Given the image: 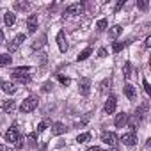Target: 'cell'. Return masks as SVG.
Returning a JSON list of instances; mask_svg holds the SVG:
<instances>
[{
    "instance_id": "ffe728a7",
    "label": "cell",
    "mask_w": 151,
    "mask_h": 151,
    "mask_svg": "<svg viewBox=\"0 0 151 151\" xmlns=\"http://www.w3.org/2000/svg\"><path fill=\"white\" fill-rule=\"evenodd\" d=\"M14 9H16V11H27V9H29V2L16 0V2H14Z\"/></svg>"
},
{
    "instance_id": "ab89813d",
    "label": "cell",
    "mask_w": 151,
    "mask_h": 151,
    "mask_svg": "<svg viewBox=\"0 0 151 151\" xmlns=\"http://www.w3.org/2000/svg\"><path fill=\"white\" fill-rule=\"evenodd\" d=\"M2 43H4V32L0 30V45H2Z\"/></svg>"
},
{
    "instance_id": "b9f144b4",
    "label": "cell",
    "mask_w": 151,
    "mask_h": 151,
    "mask_svg": "<svg viewBox=\"0 0 151 151\" xmlns=\"http://www.w3.org/2000/svg\"><path fill=\"white\" fill-rule=\"evenodd\" d=\"M0 89H2V82H0Z\"/></svg>"
},
{
    "instance_id": "8d00e7d4",
    "label": "cell",
    "mask_w": 151,
    "mask_h": 151,
    "mask_svg": "<svg viewBox=\"0 0 151 151\" xmlns=\"http://www.w3.org/2000/svg\"><path fill=\"white\" fill-rule=\"evenodd\" d=\"M123 6H124V0H119V2H117V6H116V13H117V11L123 7Z\"/></svg>"
},
{
    "instance_id": "484cf974",
    "label": "cell",
    "mask_w": 151,
    "mask_h": 151,
    "mask_svg": "<svg viewBox=\"0 0 151 151\" xmlns=\"http://www.w3.org/2000/svg\"><path fill=\"white\" fill-rule=\"evenodd\" d=\"M123 71H124V77H126V78H130V75H132V64H130V62H124Z\"/></svg>"
},
{
    "instance_id": "d6a6232c",
    "label": "cell",
    "mask_w": 151,
    "mask_h": 151,
    "mask_svg": "<svg viewBox=\"0 0 151 151\" xmlns=\"http://www.w3.org/2000/svg\"><path fill=\"white\" fill-rule=\"evenodd\" d=\"M105 55H107V50H105V48H100V52H98V57H100V59H103Z\"/></svg>"
},
{
    "instance_id": "f35d334b",
    "label": "cell",
    "mask_w": 151,
    "mask_h": 151,
    "mask_svg": "<svg viewBox=\"0 0 151 151\" xmlns=\"http://www.w3.org/2000/svg\"><path fill=\"white\" fill-rule=\"evenodd\" d=\"M50 86H52V84H50V82H46V84H45V87H43V91H50Z\"/></svg>"
},
{
    "instance_id": "cb8c5ba5",
    "label": "cell",
    "mask_w": 151,
    "mask_h": 151,
    "mask_svg": "<svg viewBox=\"0 0 151 151\" xmlns=\"http://www.w3.org/2000/svg\"><path fill=\"white\" fill-rule=\"evenodd\" d=\"M128 43H130V41H124V43H114V45H112V52H116V53H117V52H121Z\"/></svg>"
},
{
    "instance_id": "9a60e30c",
    "label": "cell",
    "mask_w": 151,
    "mask_h": 151,
    "mask_svg": "<svg viewBox=\"0 0 151 151\" xmlns=\"http://www.w3.org/2000/svg\"><path fill=\"white\" fill-rule=\"evenodd\" d=\"M64 132H66V126L62 123H53V126H52V133L53 135H62Z\"/></svg>"
},
{
    "instance_id": "3957f363",
    "label": "cell",
    "mask_w": 151,
    "mask_h": 151,
    "mask_svg": "<svg viewBox=\"0 0 151 151\" xmlns=\"http://www.w3.org/2000/svg\"><path fill=\"white\" fill-rule=\"evenodd\" d=\"M23 41H25V34H18V36H16L9 45H7V52H9V53L16 52V50L22 46V43H23Z\"/></svg>"
},
{
    "instance_id": "60d3db41",
    "label": "cell",
    "mask_w": 151,
    "mask_h": 151,
    "mask_svg": "<svg viewBox=\"0 0 151 151\" xmlns=\"http://www.w3.org/2000/svg\"><path fill=\"white\" fill-rule=\"evenodd\" d=\"M146 46H147V48L151 46V37H147V39H146Z\"/></svg>"
},
{
    "instance_id": "4316f807",
    "label": "cell",
    "mask_w": 151,
    "mask_h": 151,
    "mask_svg": "<svg viewBox=\"0 0 151 151\" xmlns=\"http://www.w3.org/2000/svg\"><path fill=\"white\" fill-rule=\"evenodd\" d=\"M89 139H91V133H80L77 137V142H87Z\"/></svg>"
},
{
    "instance_id": "6da1fadb",
    "label": "cell",
    "mask_w": 151,
    "mask_h": 151,
    "mask_svg": "<svg viewBox=\"0 0 151 151\" xmlns=\"http://www.w3.org/2000/svg\"><path fill=\"white\" fill-rule=\"evenodd\" d=\"M37 103H39V100L36 98V96H29L27 100H23V103H22V107H20V110L22 112H32V110H36L37 109Z\"/></svg>"
},
{
    "instance_id": "8fae6325",
    "label": "cell",
    "mask_w": 151,
    "mask_h": 151,
    "mask_svg": "<svg viewBox=\"0 0 151 151\" xmlns=\"http://www.w3.org/2000/svg\"><path fill=\"white\" fill-rule=\"evenodd\" d=\"M114 123H116V126H117V128H123V126H124V124L128 123V114H124V112L117 114V116H116V121H114Z\"/></svg>"
},
{
    "instance_id": "d590c367",
    "label": "cell",
    "mask_w": 151,
    "mask_h": 151,
    "mask_svg": "<svg viewBox=\"0 0 151 151\" xmlns=\"http://www.w3.org/2000/svg\"><path fill=\"white\" fill-rule=\"evenodd\" d=\"M16 147H18V149H22V147H23V139H22V137L16 140Z\"/></svg>"
},
{
    "instance_id": "4dcf8cb0",
    "label": "cell",
    "mask_w": 151,
    "mask_h": 151,
    "mask_svg": "<svg viewBox=\"0 0 151 151\" xmlns=\"http://www.w3.org/2000/svg\"><path fill=\"white\" fill-rule=\"evenodd\" d=\"M46 130V123L43 121V123H39V126H37V133H41V132H45Z\"/></svg>"
},
{
    "instance_id": "9c48e42d",
    "label": "cell",
    "mask_w": 151,
    "mask_h": 151,
    "mask_svg": "<svg viewBox=\"0 0 151 151\" xmlns=\"http://www.w3.org/2000/svg\"><path fill=\"white\" fill-rule=\"evenodd\" d=\"M57 45H59V50H60V52H66V50H68L66 36H64V32H62V30H60V32L57 34Z\"/></svg>"
},
{
    "instance_id": "ba28073f",
    "label": "cell",
    "mask_w": 151,
    "mask_h": 151,
    "mask_svg": "<svg viewBox=\"0 0 151 151\" xmlns=\"http://www.w3.org/2000/svg\"><path fill=\"white\" fill-rule=\"evenodd\" d=\"M27 29H29L30 34H34V32L37 30V16H36V14H30V16L27 18Z\"/></svg>"
},
{
    "instance_id": "2e32d148",
    "label": "cell",
    "mask_w": 151,
    "mask_h": 151,
    "mask_svg": "<svg viewBox=\"0 0 151 151\" xmlns=\"http://www.w3.org/2000/svg\"><path fill=\"white\" fill-rule=\"evenodd\" d=\"M121 32H123L121 25H114V27H110V30H109V37H110V39H116Z\"/></svg>"
},
{
    "instance_id": "5b68a950",
    "label": "cell",
    "mask_w": 151,
    "mask_h": 151,
    "mask_svg": "<svg viewBox=\"0 0 151 151\" xmlns=\"http://www.w3.org/2000/svg\"><path fill=\"white\" fill-rule=\"evenodd\" d=\"M116 107H117V98H116V96H110V98L105 101L103 110H105V114H114V112H116Z\"/></svg>"
},
{
    "instance_id": "836d02e7",
    "label": "cell",
    "mask_w": 151,
    "mask_h": 151,
    "mask_svg": "<svg viewBox=\"0 0 151 151\" xmlns=\"http://www.w3.org/2000/svg\"><path fill=\"white\" fill-rule=\"evenodd\" d=\"M0 151H14V149H11V147L6 146V144H0Z\"/></svg>"
},
{
    "instance_id": "83f0119b",
    "label": "cell",
    "mask_w": 151,
    "mask_h": 151,
    "mask_svg": "<svg viewBox=\"0 0 151 151\" xmlns=\"http://www.w3.org/2000/svg\"><path fill=\"white\" fill-rule=\"evenodd\" d=\"M57 78H59V82H60L62 86H69V84H71V80H69L68 77H64V75H57Z\"/></svg>"
},
{
    "instance_id": "44dd1931",
    "label": "cell",
    "mask_w": 151,
    "mask_h": 151,
    "mask_svg": "<svg viewBox=\"0 0 151 151\" xmlns=\"http://www.w3.org/2000/svg\"><path fill=\"white\" fill-rule=\"evenodd\" d=\"M11 57H9V53H4V55H0V68H4V66H9L11 64Z\"/></svg>"
},
{
    "instance_id": "e0dca14e",
    "label": "cell",
    "mask_w": 151,
    "mask_h": 151,
    "mask_svg": "<svg viewBox=\"0 0 151 151\" xmlns=\"http://www.w3.org/2000/svg\"><path fill=\"white\" fill-rule=\"evenodd\" d=\"M2 89L7 93V94H14L16 93V86L13 82H2Z\"/></svg>"
},
{
    "instance_id": "7c38bea8",
    "label": "cell",
    "mask_w": 151,
    "mask_h": 151,
    "mask_svg": "<svg viewBox=\"0 0 151 151\" xmlns=\"http://www.w3.org/2000/svg\"><path fill=\"white\" fill-rule=\"evenodd\" d=\"M124 94H126L128 100H135V98H137V91H135V87H133L132 84H126V86H124Z\"/></svg>"
},
{
    "instance_id": "ac0fdd59",
    "label": "cell",
    "mask_w": 151,
    "mask_h": 151,
    "mask_svg": "<svg viewBox=\"0 0 151 151\" xmlns=\"http://www.w3.org/2000/svg\"><path fill=\"white\" fill-rule=\"evenodd\" d=\"M14 109H16L14 100H6V101L2 103V110H4V112H13Z\"/></svg>"
},
{
    "instance_id": "1f68e13d",
    "label": "cell",
    "mask_w": 151,
    "mask_h": 151,
    "mask_svg": "<svg viewBox=\"0 0 151 151\" xmlns=\"http://www.w3.org/2000/svg\"><path fill=\"white\" fill-rule=\"evenodd\" d=\"M140 9H147V2H146V0H139V4H137Z\"/></svg>"
},
{
    "instance_id": "f546056e",
    "label": "cell",
    "mask_w": 151,
    "mask_h": 151,
    "mask_svg": "<svg viewBox=\"0 0 151 151\" xmlns=\"http://www.w3.org/2000/svg\"><path fill=\"white\" fill-rule=\"evenodd\" d=\"M142 86H144V91H146V94H151V87H149V82H147V80H144V82H142Z\"/></svg>"
},
{
    "instance_id": "74e56055",
    "label": "cell",
    "mask_w": 151,
    "mask_h": 151,
    "mask_svg": "<svg viewBox=\"0 0 151 151\" xmlns=\"http://www.w3.org/2000/svg\"><path fill=\"white\" fill-rule=\"evenodd\" d=\"M86 151H100V147H98V146H91V147H87Z\"/></svg>"
},
{
    "instance_id": "277c9868",
    "label": "cell",
    "mask_w": 151,
    "mask_h": 151,
    "mask_svg": "<svg viewBox=\"0 0 151 151\" xmlns=\"http://www.w3.org/2000/svg\"><path fill=\"white\" fill-rule=\"evenodd\" d=\"M20 139V132H18V126L16 124H13L7 132H6V140L7 142H16Z\"/></svg>"
},
{
    "instance_id": "603a6c76",
    "label": "cell",
    "mask_w": 151,
    "mask_h": 151,
    "mask_svg": "<svg viewBox=\"0 0 151 151\" xmlns=\"http://www.w3.org/2000/svg\"><path fill=\"white\" fill-rule=\"evenodd\" d=\"M107 25H109V23H107V20H105V18H101V20H98V22H96V29H98L100 32H103V30L107 29Z\"/></svg>"
},
{
    "instance_id": "7a4b0ae2",
    "label": "cell",
    "mask_w": 151,
    "mask_h": 151,
    "mask_svg": "<svg viewBox=\"0 0 151 151\" xmlns=\"http://www.w3.org/2000/svg\"><path fill=\"white\" fill-rule=\"evenodd\" d=\"M84 11H86V7H84V4H73V6H69L68 9H66V16H80V14H84Z\"/></svg>"
},
{
    "instance_id": "d6986e66",
    "label": "cell",
    "mask_w": 151,
    "mask_h": 151,
    "mask_svg": "<svg viewBox=\"0 0 151 151\" xmlns=\"http://www.w3.org/2000/svg\"><path fill=\"white\" fill-rule=\"evenodd\" d=\"M91 52H93V50H91V46H87L86 50H82V52L78 53V57H77V60H78V62H80V60H86V59H87V57L91 55Z\"/></svg>"
},
{
    "instance_id": "52a82bcc",
    "label": "cell",
    "mask_w": 151,
    "mask_h": 151,
    "mask_svg": "<svg viewBox=\"0 0 151 151\" xmlns=\"http://www.w3.org/2000/svg\"><path fill=\"white\" fill-rule=\"evenodd\" d=\"M101 140H103L107 146H116V144H117V137H116L112 132H105V133L101 135Z\"/></svg>"
},
{
    "instance_id": "30bf717a",
    "label": "cell",
    "mask_w": 151,
    "mask_h": 151,
    "mask_svg": "<svg viewBox=\"0 0 151 151\" xmlns=\"http://www.w3.org/2000/svg\"><path fill=\"white\" fill-rule=\"evenodd\" d=\"M78 87H80V93H82L84 96H87L89 91H91V82H89V78H82L80 84H78Z\"/></svg>"
},
{
    "instance_id": "d4e9b609",
    "label": "cell",
    "mask_w": 151,
    "mask_h": 151,
    "mask_svg": "<svg viewBox=\"0 0 151 151\" xmlns=\"http://www.w3.org/2000/svg\"><path fill=\"white\" fill-rule=\"evenodd\" d=\"M14 80H16V82H20V84H29V82H30V75H22V77H14Z\"/></svg>"
},
{
    "instance_id": "e575fe53",
    "label": "cell",
    "mask_w": 151,
    "mask_h": 151,
    "mask_svg": "<svg viewBox=\"0 0 151 151\" xmlns=\"http://www.w3.org/2000/svg\"><path fill=\"white\" fill-rule=\"evenodd\" d=\"M109 86H110V82H109V80H103V84H101V91H107Z\"/></svg>"
},
{
    "instance_id": "4fadbf2b",
    "label": "cell",
    "mask_w": 151,
    "mask_h": 151,
    "mask_svg": "<svg viewBox=\"0 0 151 151\" xmlns=\"http://www.w3.org/2000/svg\"><path fill=\"white\" fill-rule=\"evenodd\" d=\"M4 22H6V25H7V27L14 25V22H16V14H14L13 11H7V13L4 14Z\"/></svg>"
},
{
    "instance_id": "5bb4252c",
    "label": "cell",
    "mask_w": 151,
    "mask_h": 151,
    "mask_svg": "<svg viewBox=\"0 0 151 151\" xmlns=\"http://www.w3.org/2000/svg\"><path fill=\"white\" fill-rule=\"evenodd\" d=\"M29 71H30V68H29V66L14 68V69H13V78H14V77H22V75H29Z\"/></svg>"
},
{
    "instance_id": "8992f818",
    "label": "cell",
    "mask_w": 151,
    "mask_h": 151,
    "mask_svg": "<svg viewBox=\"0 0 151 151\" xmlns=\"http://www.w3.org/2000/svg\"><path fill=\"white\" fill-rule=\"evenodd\" d=\"M121 142H123V144H126V146H133V144H137V133H135V132L123 133Z\"/></svg>"
},
{
    "instance_id": "7402d4cb",
    "label": "cell",
    "mask_w": 151,
    "mask_h": 151,
    "mask_svg": "<svg viewBox=\"0 0 151 151\" xmlns=\"http://www.w3.org/2000/svg\"><path fill=\"white\" fill-rule=\"evenodd\" d=\"M27 140H29V146H30V147H36V146H37V142H36V140H37V135H36L34 132H32V133H29Z\"/></svg>"
},
{
    "instance_id": "f1b7e54d",
    "label": "cell",
    "mask_w": 151,
    "mask_h": 151,
    "mask_svg": "<svg viewBox=\"0 0 151 151\" xmlns=\"http://www.w3.org/2000/svg\"><path fill=\"white\" fill-rule=\"evenodd\" d=\"M45 39H46V37H45V36H43V37H41V41H39V43H37V41H36V43H34V45H32V48H34V50H37V48H41V46H43V43H45Z\"/></svg>"
}]
</instances>
